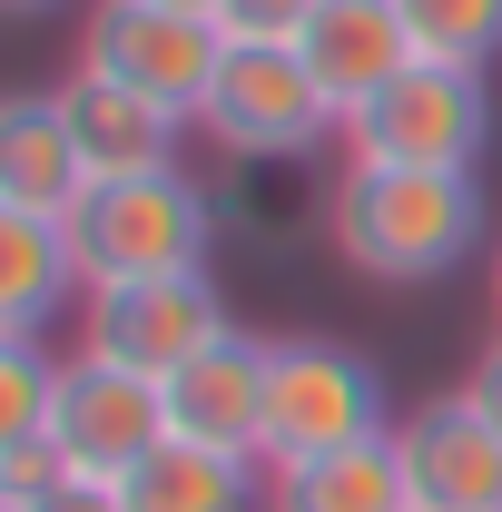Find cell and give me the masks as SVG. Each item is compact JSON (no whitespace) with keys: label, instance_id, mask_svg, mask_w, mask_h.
Returning a JSON list of instances; mask_svg holds the SVG:
<instances>
[{"label":"cell","instance_id":"1","mask_svg":"<svg viewBox=\"0 0 502 512\" xmlns=\"http://www.w3.org/2000/svg\"><path fill=\"white\" fill-rule=\"evenodd\" d=\"M325 237L365 286H443L493 237V197L473 168H375L345 158L325 188Z\"/></svg>","mask_w":502,"mask_h":512},{"label":"cell","instance_id":"2","mask_svg":"<svg viewBox=\"0 0 502 512\" xmlns=\"http://www.w3.org/2000/svg\"><path fill=\"white\" fill-rule=\"evenodd\" d=\"M394 394L375 355H355L345 335H266V463H306V453L394 434Z\"/></svg>","mask_w":502,"mask_h":512},{"label":"cell","instance_id":"3","mask_svg":"<svg viewBox=\"0 0 502 512\" xmlns=\"http://www.w3.org/2000/svg\"><path fill=\"white\" fill-rule=\"evenodd\" d=\"M483 148H493V89L483 69L453 60L394 69L345 119V158H375V168H483Z\"/></svg>","mask_w":502,"mask_h":512},{"label":"cell","instance_id":"4","mask_svg":"<svg viewBox=\"0 0 502 512\" xmlns=\"http://www.w3.org/2000/svg\"><path fill=\"white\" fill-rule=\"evenodd\" d=\"M217 335H237V316H227V296H217L207 266L109 276V286L79 296V345L109 355V365H138V375H158V384L178 375V365H197Z\"/></svg>","mask_w":502,"mask_h":512},{"label":"cell","instance_id":"5","mask_svg":"<svg viewBox=\"0 0 502 512\" xmlns=\"http://www.w3.org/2000/svg\"><path fill=\"white\" fill-rule=\"evenodd\" d=\"M197 128L227 158H256V168H286V158H315L325 138H345L335 99L306 69V50H227L207 99H197Z\"/></svg>","mask_w":502,"mask_h":512},{"label":"cell","instance_id":"6","mask_svg":"<svg viewBox=\"0 0 502 512\" xmlns=\"http://www.w3.org/2000/svg\"><path fill=\"white\" fill-rule=\"evenodd\" d=\"M69 237H79V266H89V286H109V276L207 266L217 207H207V188H197V178H178V168H158V178H99V188L79 197Z\"/></svg>","mask_w":502,"mask_h":512},{"label":"cell","instance_id":"7","mask_svg":"<svg viewBox=\"0 0 502 512\" xmlns=\"http://www.w3.org/2000/svg\"><path fill=\"white\" fill-rule=\"evenodd\" d=\"M217 60H227V40H217V20H197V10L89 0V20H79V69H89V79H119V89L158 99L168 119H188V128H197V99H207Z\"/></svg>","mask_w":502,"mask_h":512},{"label":"cell","instance_id":"8","mask_svg":"<svg viewBox=\"0 0 502 512\" xmlns=\"http://www.w3.org/2000/svg\"><path fill=\"white\" fill-rule=\"evenodd\" d=\"M50 444L69 453V473L89 483H128L148 453L168 444V384L138 375V365H109V355H69L60 365V404H50Z\"/></svg>","mask_w":502,"mask_h":512},{"label":"cell","instance_id":"9","mask_svg":"<svg viewBox=\"0 0 502 512\" xmlns=\"http://www.w3.org/2000/svg\"><path fill=\"white\" fill-rule=\"evenodd\" d=\"M404 444V483H414V512H502V434L473 394H443V404H414L394 424Z\"/></svg>","mask_w":502,"mask_h":512},{"label":"cell","instance_id":"10","mask_svg":"<svg viewBox=\"0 0 502 512\" xmlns=\"http://www.w3.org/2000/svg\"><path fill=\"white\" fill-rule=\"evenodd\" d=\"M168 434L266 463V335H217L197 365L168 375Z\"/></svg>","mask_w":502,"mask_h":512},{"label":"cell","instance_id":"11","mask_svg":"<svg viewBox=\"0 0 502 512\" xmlns=\"http://www.w3.org/2000/svg\"><path fill=\"white\" fill-rule=\"evenodd\" d=\"M296 50H306L315 89L335 99V119H355L394 69H414V30H404L394 0H315V20H306Z\"/></svg>","mask_w":502,"mask_h":512},{"label":"cell","instance_id":"12","mask_svg":"<svg viewBox=\"0 0 502 512\" xmlns=\"http://www.w3.org/2000/svg\"><path fill=\"white\" fill-rule=\"evenodd\" d=\"M60 119L79 138V158H89V188L99 178H158V168H178V128H188V119H168L158 99H138L119 79H89V69H69Z\"/></svg>","mask_w":502,"mask_h":512},{"label":"cell","instance_id":"13","mask_svg":"<svg viewBox=\"0 0 502 512\" xmlns=\"http://www.w3.org/2000/svg\"><path fill=\"white\" fill-rule=\"evenodd\" d=\"M89 197V158L60 119V89H30L0 109V207L20 217H79Z\"/></svg>","mask_w":502,"mask_h":512},{"label":"cell","instance_id":"14","mask_svg":"<svg viewBox=\"0 0 502 512\" xmlns=\"http://www.w3.org/2000/svg\"><path fill=\"white\" fill-rule=\"evenodd\" d=\"M266 512H414L404 444L365 434V444L306 453V463H266Z\"/></svg>","mask_w":502,"mask_h":512},{"label":"cell","instance_id":"15","mask_svg":"<svg viewBox=\"0 0 502 512\" xmlns=\"http://www.w3.org/2000/svg\"><path fill=\"white\" fill-rule=\"evenodd\" d=\"M69 296H89V266L69 217H20L0 207V335H40Z\"/></svg>","mask_w":502,"mask_h":512},{"label":"cell","instance_id":"16","mask_svg":"<svg viewBox=\"0 0 502 512\" xmlns=\"http://www.w3.org/2000/svg\"><path fill=\"white\" fill-rule=\"evenodd\" d=\"M119 503L128 512H256L266 503V463L207 453V444H178V434H168V444L119 483Z\"/></svg>","mask_w":502,"mask_h":512},{"label":"cell","instance_id":"17","mask_svg":"<svg viewBox=\"0 0 502 512\" xmlns=\"http://www.w3.org/2000/svg\"><path fill=\"white\" fill-rule=\"evenodd\" d=\"M414 30V60H453V69H493L502 60V0H394Z\"/></svg>","mask_w":502,"mask_h":512},{"label":"cell","instance_id":"18","mask_svg":"<svg viewBox=\"0 0 502 512\" xmlns=\"http://www.w3.org/2000/svg\"><path fill=\"white\" fill-rule=\"evenodd\" d=\"M50 404H60V365L40 355V335H0V444L50 434Z\"/></svg>","mask_w":502,"mask_h":512},{"label":"cell","instance_id":"19","mask_svg":"<svg viewBox=\"0 0 502 512\" xmlns=\"http://www.w3.org/2000/svg\"><path fill=\"white\" fill-rule=\"evenodd\" d=\"M315 0H217V40L227 50H296Z\"/></svg>","mask_w":502,"mask_h":512},{"label":"cell","instance_id":"20","mask_svg":"<svg viewBox=\"0 0 502 512\" xmlns=\"http://www.w3.org/2000/svg\"><path fill=\"white\" fill-rule=\"evenodd\" d=\"M60 483H69V453L50 444V434H10V444H0V512L50 503Z\"/></svg>","mask_w":502,"mask_h":512},{"label":"cell","instance_id":"21","mask_svg":"<svg viewBox=\"0 0 502 512\" xmlns=\"http://www.w3.org/2000/svg\"><path fill=\"white\" fill-rule=\"evenodd\" d=\"M30 512H128V503H119V483H89V473H69L60 493H50V503H30Z\"/></svg>","mask_w":502,"mask_h":512},{"label":"cell","instance_id":"22","mask_svg":"<svg viewBox=\"0 0 502 512\" xmlns=\"http://www.w3.org/2000/svg\"><path fill=\"white\" fill-rule=\"evenodd\" d=\"M463 394H473V404L493 414V434H502V335L483 345V355H473V375H463Z\"/></svg>","mask_w":502,"mask_h":512},{"label":"cell","instance_id":"23","mask_svg":"<svg viewBox=\"0 0 502 512\" xmlns=\"http://www.w3.org/2000/svg\"><path fill=\"white\" fill-rule=\"evenodd\" d=\"M0 10H20V20H40V10H60V0H0Z\"/></svg>","mask_w":502,"mask_h":512},{"label":"cell","instance_id":"24","mask_svg":"<svg viewBox=\"0 0 502 512\" xmlns=\"http://www.w3.org/2000/svg\"><path fill=\"white\" fill-rule=\"evenodd\" d=\"M493 325H502V237H493Z\"/></svg>","mask_w":502,"mask_h":512},{"label":"cell","instance_id":"25","mask_svg":"<svg viewBox=\"0 0 502 512\" xmlns=\"http://www.w3.org/2000/svg\"><path fill=\"white\" fill-rule=\"evenodd\" d=\"M158 10H197V20H217V0H158Z\"/></svg>","mask_w":502,"mask_h":512}]
</instances>
